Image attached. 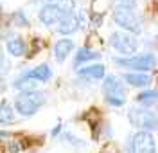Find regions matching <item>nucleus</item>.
I'll return each instance as SVG.
<instances>
[{
  "label": "nucleus",
  "instance_id": "1",
  "mask_svg": "<svg viewBox=\"0 0 158 153\" xmlns=\"http://www.w3.org/2000/svg\"><path fill=\"white\" fill-rule=\"evenodd\" d=\"M43 94L41 92H23L15 99V108L16 112L22 113L23 117H31L38 112V108L43 104Z\"/></svg>",
  "mask_w": 158,
  "mask_h": 153
},
{
  "label": "nucleus",
  "instance_id": "2",
  "mask_svg": "<svg viewBox=\"0 0 158 153\" xmlns=\"http://www.w3.org/2000/svg\"><path fill=\"white\" fill-rule=\"evenodd\" d=\"M129 121L133 126L140 128V132L158 128V117L151 110H144V108H131L129 110Z\"/></svg>",
  "mask_w": 158,
  "mask_h": 153
},
{
  "label": "nucleus",
  "instance_id": "3",
  "mask_svg": "<svg viewBox=\"0 0 158 153\" xmlns=\"http://www.w3.org/2000/svg\"><path fill=\"white\" fill-rule=\"evenodd\" d=\"M113 20L117 25H120L122 29H126L128 32H133V34H138L142 27H140V22L138 18L135 16V13L128 7H120L117 6L115 11H113Z\"/></svg>",
  "mask_w": 158,
  "mask_h": 153
},
{
  "label": "nucleus",
  "instance_id": "4",
  "mask_svg": "<svg viewBox=\"0 0 158 153\" xmlns=\"http://www.w3.org/2000/svg\"><path fill=\"white\" fill-rule=\"evenodd\" d=\"M117 65L126 67V69H135V70H151L156 65V58L153 54H137L131 58H117L115 60Z\"/></svg>",
  "mask_w": 158,
  "mask_h": 153
},
{
  "label": "nucleus",
  "instance_id": "5",
  "mask_svg": "<svg viewBox=\"0 0 158 153\" xmlns=\"http://www.w3.org/2000/svg\"><path fill=\"white\" fill-rule=\"evenodd\" d=\"M102 90H104L106 101H108L110 104H115V106L124 104V85L118 83V78L108 76V78L104 79Z\"/></svg>",
  "mask_w": 158,
  "mask_h": 153
},
{
  "label": "nucleus",
  "instance_id": "6",
  "mask_svg": "<svg viewBox=\"0 0 158 153\" xmlns=\"http://www.w3.org/2000/svg\"><path fill=\"white\" fill-rule=\"evenodd\" d=\"M110 43H111L113 49H117V51L122 52V54H133V52L138 49V40L137 38H135L133 34H129V32H122V31L113 32Z\"/></svg>",
  "mask_w": 158,
  "mask_h": 153
},
{
  "label": "nucleus",
  "instance_id": "7",
  "mask_svg": "<svg viewBox=\"0 0 158 153\" xmlns=\"http://www.w3.org/2000/svg\"><path fill=\"white\" fill-rule=\"evenodd\" d=\"M67 15H69V13L63 9L59 4H56V2H49V4H45V6L40 9L38 18H40V22L45 23V25H54V23H59Z\"/></svg>",
  "mask_w": 158,
  "mask_h": 153
},
{
  "label": "nucleus",
  "instance_id": "8",
  "mask_svg": "<svg viewBox=\"0 0 158 153\" xmlns=\"http://www.w3.org/2000/svg\"><path fill=\"white\" fill-rule=\"evenodd\" d=\"M133 153H155V139L149 132H137L131 141Z\"/></svg>",
  "mask_w": 158,
  "mask_h": 153
},
{
  "label": "nucleus",
  "instance_id": "9",
  "mask_svg": "<svg viewBox=\"0 0 158 153\" xmlns=\"http://www.w3.org/2000/svg\"><path fill=\"white\" fill-rule=\"evenodd\" d=\"M74 49V41L69 40V38H63V40H58L56 41V45H54V56H56V60L61 63V61L67 60V56H69L70 52Z\"/></svg>",
  "mask_w": 158,
  "mask_h": 153
},
{
  "label": "nucleus",
  "instance_id": "10",
  "mask_svg": "<svg viewBox=\"0 0 158 153\" xmlns=\"http://www.w3.org/2000/svg\"><path fill=\"white\" fill-rule=\"evenodd\" d=\"M77 29H79V18L74 13L67 15L58 23V32H61V34H72V32H76Z\"/></svg>",
  "mask_w": 158,
  "mask_h": 153
},
{
  "label": "nucleus",
  "instance_id": "11",
  "mask_svg": "<svg viewBox=\"0 0 158 153\" xmlns=\"http://www.w3.org/2000/svg\"><path fill=\"white\" fill-rule=\"evenodd\" d=\"M50 76H52V70L49 69V65H40V67H36V69H32L31 72L23 74V78L34 79V81H49Z\"/></svg>",
  "mask_w": 158,
  "mask_h": 153
},
{
  "label": "nucleus",
  "instance_id": "12",
  "mask_svg": "<svg viewBox=\"0 0 158 153\" xmlns=\"http://www.w3.org/2000/svg\"><path fill=\"white\" fill-rule=\"evenodd\" d=\"M77 72L83 78L101 79V78H104V65H90V67H85V69H79Z\"/></svg>",
  "mask_w": 158,
  "mask_h": 153
},
{
  "label": "nucleus",
  "instance_id": "13",
  "mask_svg": "<svg viewBox=\"0 0 158 153\" xmlns=\"http://www.w3.org/2000/svg\"><path fill=\"white\" fill-rule=\"evenodd\" d=\"M124 81L129 83L131 87H146V85L151 83V78H149L148 74L138 72V74H126L124 76Z\"/></svg>",
  "mask_w": 158,
  "mask_h": 153
},
{
  "label": "nucleus",
  "instance_id": "14",
  "mask_svg": "<svg viewBox=\"0 0 158 153\" xmlns=\"http://www.w3.org/2000/svg\"><path fill=\"white\" fill-rule=\"evenodd\" d=\"M7 51H9L11 56H23L25 52V43L22 38H13V40L7 41Z\"/></svg>",
  "mask_w": 158,
  "mask_h": 153
},
{
  "label": "nucleus",
  "instance_id": "15",
  "mask_svg": "<svg viewBox=\"0 0 158 153\" xmlns=\"http://www.w3.org/2000/svg\"><path fill=\"white\" fill-rule=\"evenodd\" d=\"M15 121V112H13V106H11L7 101L0 103V122L7 124V122Z\"/></svg>",
  "mask_w": 158,
  "mask_h": 153
},
{
  "label": "nucleus",
  "instance_id": "16",
  "mask_svg": "<svg viewBox=\"0 0 158 153\" xmlns=\"http://www.w3.org/2000/svg\"><path fill=\"white\" fill-rule=\"evenodd\" d=\"M99 54L95 51H92L88 47H83V49H79L77 54H76V65H81V63H85V61H90V60H97Z\"/></svg>",
  "mask_w": 158,
  "mask_h": 153
},
{
  "label": "nucleus",
  "instance_id": "17",
  "mask_svg": "<svg viewBox=\"0 0 158 153\" xmlns=\"http://www.w3.org/2000/svg\"><path fill=\"white\" fill-rule=\"evenodd\" d=\"M15 87L20 88L23 92H34V87H36V81L34 79H27V78H20L15 81Z\"/></svg>",
  "mask_w": 158,
  "mask_h": 153
},
{
  "label": "nucleus",
  "instance_id": "18",
  "mask_svg": "<svg viewBox=\"0 0 158 153\" xmlns=\"http://www.w3.org/2000/svg\"><path fill=\"white\" fill-rule=\"evenodd\" d=\"M138 103H155L158 99V92L156 90H148V92H142L140 96L137 97Z\"/></svg>",
  "mask_w": 158,
  "mask_h": 153
},
{
  "label": "nucleus",
  "instance_id": "19",
  "mask_svg": "<svg viewBox=\"0 0 158 153\" xmlns=\"http://www.w3.org/2000/svg\"><path fill=\"white\" fill-rule=\"evenodd\" d=\"M13 20H15V23H16V25H20V27H25V25H29V22H27L25 15H23L22 11H16V13L13 15Z\"/></svg>",
  "mask_w": 158,
  "mask_h": 153
},
{
  "label": "nucleus",
  "instance_id": "20",
  "mask_svg": "<svg viewBox=\"0 0 158 153\" xmlns=\"http://www.w3.org/2000/svg\"><path fill=\"white\" fill-rule=\"evenodd\" d=\"M118 6L120 7H128V9H133L137 6V0H118Z\"/></svg>",
  "mask_w": 158,
  "mask_h": 153
},
{
  "label": "nucleus",
  "instance_id": "21",
  "mask_svg": "<svg viewBox=\"0 0 158 153\" xmlns=\"http://www.w3.org/2000/svg\"><path fill=\"white\" fill-rule=\"evenodd\" d=\"M20 151V144L16 141H9V153H18Z\"/></svg>",
  "mask_w": 158,
  "mask_h": 153
},
{
  "label": "nucleus",
  "instance_id": "22",
  "mask_svg": "<svg viewBox=\"0 0 158 153\" xmlns=\"http://www.w3.org/2000/svg\"><path fill=\"white\" fill-rule=\"evenodd\" d=\"M4 61V54H2V49H0V63Z\"/></svg>",
  "mask_w": 158,
  "mask_h": 153
},
{
  "label": "nucleus",
  "instance_id": "23",
  "mask_svg": "<svg viewBox=\"0 0 158 153\" xmlns=\"http://www.w3.org/2000/svg\"><path fill=\"white\" fill-rule=\"evenodd\" d=\"M0 13H2V7H0Z\"/></svg>",
  "mask_w": 158,
  "mask_h": 153
}]
</instances>
